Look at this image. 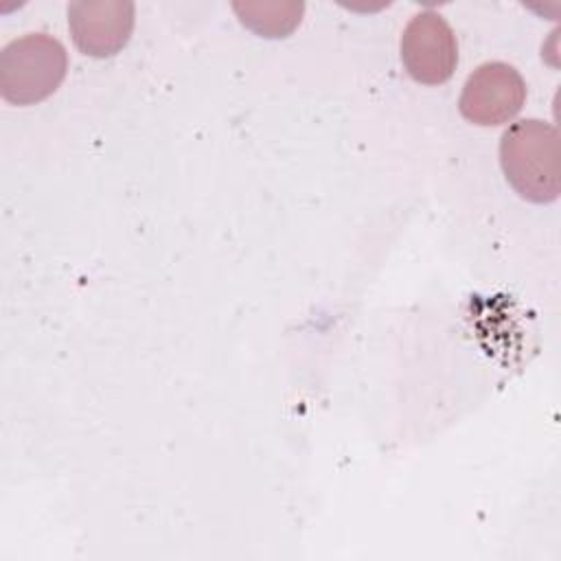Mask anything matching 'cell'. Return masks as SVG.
I'll use <instances>...</instances> for the list:
<instances>
[{
	"label": "cell",
	"instance_id": "4",
	"mask_svg": "<svg viewBox=\"0 0 561 561\" xmlns=\"http://www.w3.org/2000/svg\"><path fill=\"white\" fill-rule=\"evenodd\" d=\"M401 61L425 85L445 83L458 64V44L447 20L436 11L416 13L401 35Z\"/></svg>",
	"mask_w": 561,
	"mask_h": 561
},
{
	"label": "cell",
	"instance_id": "1",
	"mask_svg": "<svg viewBox=\"0 0 561 561\" xmlns=\"http://www.w3.org/2000/svg\"><path fill=\"white\" fill-rule=\"evenodd\" d=\"M500 164L515 193L533 204H550L561 193L559 131L539 118L513 123L500 140Z\"/></svg>",
	"mask_w": 561,
	"mask_h": 561
},
{
	"label": "cell",
	"instance_id": "3",
	"mask_svg": "<svg viewBox=\"0 0 561 561\" xmlns=\"http://www.w3.org/2000/svg\"><path fill=\"white\" fill-rule=\"evenodd\" d=\"M524 101L522 75L504 61H486L467 77L458 107L469 123L493 127L515 118Z\"/></svg>",
	"mask_w": 561,
	"mask_h": 561
},
{
	"label": "cell",
	"instance_id": "2",
	"mask_svg": "<svg viewBox=\"0 0 561 561\" xmlns=\"http://www.w3.org/2000/svg\"><path fill=\"white\" fill-rule=\"evenodd\" d=\"M66 70L64 44L46 33H28L0 53V94L13 105L39 103L61 85Z\"/></svg>",
	"mask_w": 561,
	"mask_h": 561
},
{
	"label": "cell",
	"instance_id": "5",
	"mask_svg": "<svg viewBox=\"0 0 561 561\" xmlns=\"http://www.w3.org/2000/svg\"><path fill=\"white\" fill-rule=\"evenodd\" d=\"M134 4L127 0H79L68 7V28L75 46L94 59L125 48L134 31Z\"/></svg>",
	"mask_w": 561,
	"mask_h": 561
},
{
	"label": "cell",
	"instance_id": "6",
	"mask_svg": "<svg viewBox=\"0 0 561 561\" xmlns=\"http://www.w3.org/2000/svg\"><path fill=\"white\" fill-rule=\"evenodd\" d=\"M232 9L245 28L267 39L287 37L300 24L305 13V4L294 0L234 2Z\"/></svg>",
	"mask_w": 561,
	"mask_h": 561
}]
</instances>
